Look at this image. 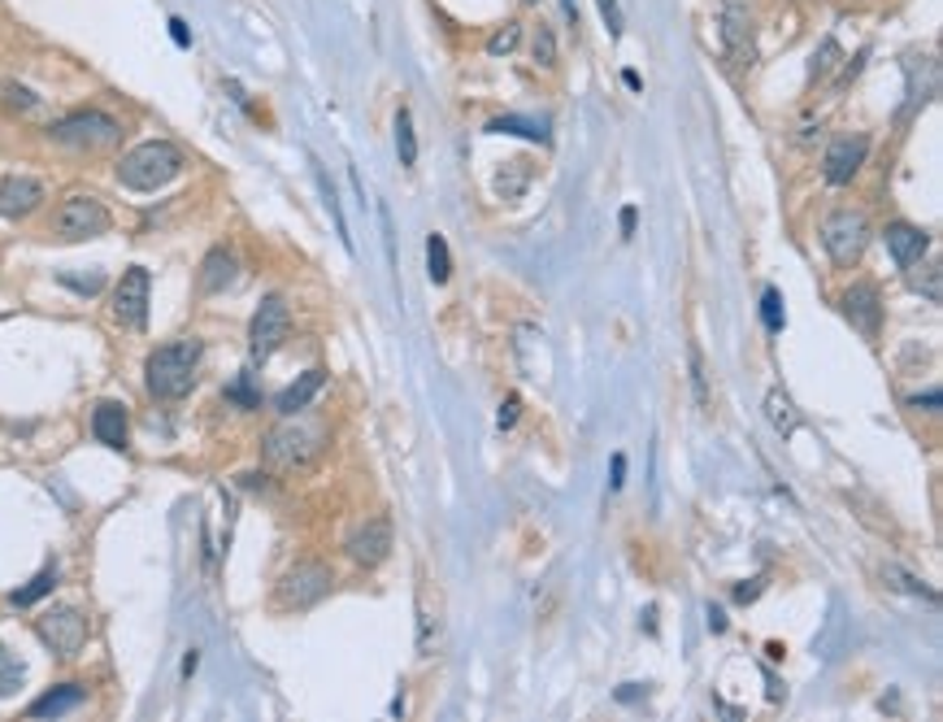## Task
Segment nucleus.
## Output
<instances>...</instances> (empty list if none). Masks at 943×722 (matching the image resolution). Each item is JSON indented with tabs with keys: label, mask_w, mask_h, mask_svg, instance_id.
Listing matches in <instances>:
<instances>
[{
	"label": "nucleus",
	"mask_w": 943,
	"mask_h": 722,
	"mask_svg": "<svg viewBox=\"0 0 943 722\" xmlns=\"http://www.w3.org/2000/svg\"><path fill=\"white\" fill-rule=\"evenodd\" d=\"M596 4H601L605 22H609V35H622V9H618V0H596Z\"/></svg>",
	"instance_id": "nucleus-37"
},
{
	"label": "nucleus",
	"mask_w": 943,
	"mask_h": 722,
	"mask_svg": "<svg viewBox=\"0 0 943 722\" xmlns=\"http://www.w3.org/2000/svg\"><path fill=\"white\" fill-rule=\"evenodd\" d=\"M87 701V693L78 688V684H57V688H48L39 701H31V719H61V714H70V710H78Z\"/></svg>",
	"instance_id": "nucleus-18"
},
{
	"label": "nucleus",
	"mask_w": 943,
	"mask_h": 722,
	"mask_svg": "<svg viewBox=\"0 0 943 722\" xmlns=\"http://www.w3.org/2000/svg\"><path fill=\"white\" fill-rule=\"evenodd\" d=\"M622 483H627V457H622V453H614V479H609V488L618 492Z\"/></svg>",
	"instance_id": "nucleus-41"
},
{
	"label": "nucleus",
	"mask_w": 943,
	"mask_h": 722,
	"mask_svg": "<svg viewBox=\"0 0 943 722\" xmlns=\"http://www.w3.org/2000/svg\"><path fill=\"white\" fill-rule=\"evenodd\" d=\"M170 35H174V44H183V48L192 44V35H188V22H183V17H170Z\"/></svg>",
	"instance_id": "nucleus-42"
},
{
	"label": "nucleus",
	"mask_w": 943,
	"mask_h": 722,
	"mask_svg": "<svg viewBox=\"0 0 943 722\" xmlns=\"http://www.w3.org/2000/svg\"><path fill=\"white\" fill-rule=\"evenodd\" d=\"M426 275H431V284H448V275H452L444 236H426Z\"/></svg>",
	"instance_id": "nucleus-23"
},
{
	"label": "nucleus",
	"mask_w": 943,
	"mask_h": 722,
	"mask_svg": "<svg viewBox=\"0 0 943 722\" xmlns=\"http://www.w3.org/2000/svg\"><path fill=\"white\" fill-rule=\"evenodd\" d=\"M4 105L31 113V109H39V96H35L31 87H22V83H4Z\"/></svg>",
	"instance_id": "nucleus-32"
},
{
	"label": "nucleus",
	"mask_w": 943,
	"mask_h": 722,
	"mask_svg": "<svg viewBox=\"0 0 943 722\" xmlns=\"http://www.w3.org/2000/svg\"><path fill=\"white\" fill-rule=\"evenodd\" d=\"M61 284H65V288H74V292H87V297H92V292H96V288H100L105 279H100V275H87V279H74V275H61Z\"/></svg>",
	"instance_id": "nucleus-38"
},
{
	"label": "nucleus",
	"mask_w": 943,
	"mask_h": 722,
	"mask_svg": "<svg viewBox=\"0 0 943 722\" xmlns=\"http://www.w3.org/2000/svg\"><path fill=\"white\" fill-rule=\"evenodd\" d=\"M227 400H235V405H244V409H253V405H257V392H253V387H249V383L240 378L235 387H227Z\"/></svg>",
	"instance_id": "nucleus-36"
},
{
	"label": "nucleus",
	"mask_w": 943,
	"mask_h": 722,
	"mask_svg": "<svg viewBox=\"0 0 943 722\" xmlns=\"http://www.w3.org/2000/svg\"><path fill=\"white\" fill-rule=\"evenodd\" d=\"M396 153H400V166L418 161V135H413V113L409 109L396 113Z\"/></svg>",
	"instance_id": "nucleus-26"
},
{
	"label": "nucleus",
	"mask_w": 943,
	"mask_h": 722,
	"mask_svg": "<svg viewBox=\"0 0 943 722\" xmlns=\"http://www.w3.org/2000/svg\"><path fill=\"white\" fill-rule=\"evenodd\" d=\"M883 240H887V253L896 257V266H905V270H914L931 249V236L922 227H909V222H892L883 231Z\"/></svg>",
	"instance_id": "nucleus-16"
},
{
	"label": "nucleus",
	"mask_w": 943,
	"mask_h": 722,
	"mask_svg": "<svg viewBox=\"0 0 943 722\" xmlns=\"http://www.w3.org/2000/svg\"><path fill=\"white\" fill-rule=\"evenodd\" d=\"M765 418L774 422L778 435H791V431L800 426V409H796V400H791L783 387H774V392L765 396Z\"/></svg>",
	"instance_id": "nucleus-21"
},
{
	"label": "nucleus",
	"mask_w": 943,
	"mask_h": 722,
	"mask_svg": "<svg viewBox=\"0 0 943 722\" xmlns=\"http://www.w3.org/2000/svg\"><path fill=\"white\" fill-rule=\"evenodd\" d=\"M717 39H722L726 61L752 65V57H757V22H752V9L743 0H722V9H717Z\"/></svg>",
	"instance_id": "nucleus-7"
},
{
	"label": "nucleus",
	"mask_w": 943,
	"mask_h": 722,
	"mask_svg": "<svg viewBox=\"0 0 943 722\" xmlns=\"http://www.w3.org/2000/svg\"><path fill=\"white\" fill-rule=\"evenodd\" d=\"M866 244H870V222H866V214H857V209H835V214H826V222H822V249L831 253L835 266L861 262Z\"/></svg>",
	"instance_id": "nucleus-4"
},
{
	"label": "nucleus",
	"mask_w": 943,
	"mask_h": 722,
	"mask_svg": "<svg viewBox=\"0 0 943 722\" xmlns=\"http://www.w3.org/2000/svg\"><path fill=\"white\" fill-rule=\"evenodd\" d=\"M618 222H622V236H634V222H639L634 205H627V209H622V218H618Z\"/></svg>",
	"instance_id": "nucleus-44"
},
{
	"label": "nucleus",
	"mask_w": 943,
	"mask_h": 722,
	"mask_svg": "<svg viewBox=\"0 0 943 722\" xmlns=\"http://www.w3.org/2000/svg\"><path fill=\"white\" fill-rule=\"evenodd\" d=\"M240 275V262L231 249H214L205 262H201V292H227Z\"/></svg>",
	"instance_id": "nucleus-20"
},
{
	"label": "nucleus",
	"mask_w": 943,
	"mask_h": 722,
	"mask_svg": "<svg viewBox=\"0 0 943 722\" xmlns=\"http://www.w3.org/2000/svg\"><path fill=\"white\" fill-rule=\"evenodd\" d=\"M866 153H870V140H866V135H844V140H835V144L826 148V157H822L826 183H835V188L853 183V175L861 170Z\"/></svg>",
	"instance_id": "nucleus-13"
},
{
	"label": "nucleus",
	"mask_w": 943,
	"mask_h": 722,
	"mask_svg": "<svg viewBox=\"0 0 943 722\" xmlns=\"http://www.w3.org/2000/svg\"><path fill=\"white\" fill-rule=\"evenodd\" d=\"M326 592H330V570H326L322 562H301V566H292V570L279 579L275 601H279L283 610H310Z\"/></svg>",
	"instance_id": "nucleus-9"
},
{
	"label": "nucleus",
	"mask_w": 943,
	"mask_h": 722,
	"mask_svg": "<svg viewBox=\"0 0 943 722\" xmlns=\"http://www.w3.org/2000/svg\"><path fill=\"white\" fill-rule=\"evenodd\" d=\"M196 365H201V340H174V345L153 349V358L144 365V383L157 400H179L192 392Z\"/></svg>",
	"instance_id": "nucleus-2"
},
{
	"label": "nucleus",
	"mask_w": 943,
	"mask_h": 722,
	"mask_svg": "<svg viewBox=\"0 0 943 722\" xmlns=\"http://www.w3.org/2000/svg\"><path fill=\"white\" fill-rule=\"evenodd\" d=\"M561 9H566V17L579 26V4H575V0H561Z\"/></svg>",
	"instance_id": "nucleus-46"
},
{
	"label": "nucleus",
	"mask_w": 943,
	"mask_h": 722,
	"mask_svg": "<svg viewBox=\"0 0 943 722\" xmlns=\"http://www.w3.org/2000/svg\"><path fill=\"white\" fill-rule=\"evenodd\" d=\"M518 39H522V26H518V22H505V26L487 39V52H492V57H505V52L518 48Z\"/></svg>",
	"instance_id": "nucleus-30"
},
{
	"label": "nucleus",
	"mask_w": 943,
	"mask_h": 722,
	"mask_svg": "<svg viewBox=\"0 0 943 722\" xmlns=\"http://www.w3.org/2000/svg\"><path fill=\"white\" fill-rule=\"evenodd\" d=\"M92 435L109 448H126V405L118 400H100L92 413Z\"/></svg>",
	"instance_id": "nucleus-17"
},
{
	"label": "nucleus",
	"mask_w": 943,
	"mask_h": 722,
	"mask_svg": "<svg viewBox=\"0 0 943 722\" xmlns=\"http://www.w3.org/2000/svg\"><path fill=\"white\" fill-rule=\"evenodd\" d=\"M348 557L356 566H383L391 557V522L387 518H370L365 527H356L348 536Z\"/></svg>",
	"instance_id": "nucleus-14"
},
{
	"label": "nucleus",
	"mask_w": 943,
	"mask_h": 722,
	"mask_svg": "<svg viewBox=\"0 0 943 722\" xmlns=\"http://www.w3.org/2000/svg\"><path fill=\"white\" fill-rule=\"evenodd\" d=\"M317 453H322V426H314V422H283L262 440V457L279 470L310 466Z\"/></svg>",
	"instance_id": "nucleus-3"
},
{
	"label": "nucleus",
	"mask_w": 943,
	"mask_h": 722,
	"mask_svg": "<svg viewBox=\"0 0 943 722\" xmlns=\"http://www.w3.org/2000/svg\"><path fill=\"white\" fill-rule=\"evenodd\" d=\"M527 4H540V0H527Z\"/></svg>",
	"instance_id": "nucleus-48"
},
{
	"label": "nucleus",
	"mask_w": 943,
	"mask_h": 722,
	"mask_svg": "<svg viewBox=\"0 0 943 722\" xmlns=\"http://www.w3.org/2000/svg\"><path fill=\"white\" fill-rule=\"evenodd\" d=\"M48 135H52L57 144H70V148H109V144H118L122 127H118L109 113H100V109H78V113H70V118L52 122Z\"/></svg>",
	"instance_id": "nucleus-5"
},
{
	"label": "nucleus",
	"mask_w": 943,
	"mask_h": 722,
	"mask_svg": "<svg viewBox=\"0 0 943 722\" xmlns=\"http://www.w3.org/2000/svg\"><path fill=\"white\" fill-rule=\"evenodd\" d=\"M35 636L52 649V658H74L87 645V618H83L78 605H57V610L39 614Z\"/></svg>",
	"instance_id": "nucleus-8"
},
{
	"label": "nucleus",
	"mask_w": 943,
	"mask_h": 722,
	"mask_svg": "<svg viewBox=\"0 0 943 722\" xmlns=\"http://www.w3.org/2000/svg\"><path fill=\"white\" fill-rule=\"evenodd\" d=\"M183 170V148L170 140H148L118 161V183L131 192H157Z\"/></svg>",
	"instance_id": "nucleus-1"
},
{
	"label": "nucleus",
	"mask_w": 943,
	"mask_h": 722,
	"mask_svg": "<svg viewBox=\"0 0 943 722\" xmlns=\"http://www.w3.org/2000/svg\"><path fill=\"white\" fill-rule=\"evenodd\" d=\"M317 175V188H322V201H326V214L335 218V231H339V240H343V249H352V236H348V222H343V209H339V201H335V188L326 183V175H322V166H314Z\"/></svg>",
	"instance_id": "nucleus-28"
},
{
	"label": "nucleus",
	"mask_w": 943,
	"mask_h": 722,
	"mask_svg": "<svg viewBox=\"0 0 943 722\" xmlns=\"http://www.w3.org/2000/svg\"><path fill=\"white\" fill-rule=\"evenodd\" d=\"M709 627H713V631H726V614H722L717 605H709Z\"/></svg>",
	"instance_id": "nucleus-45"
},
{
	"label": "nucleus",
	"mask_w": 943,
	"mask_h": 722,
	"mask_svg": "<svg viewBox=\"0 0 943 722\" xmlns=\"http://www.w3.org/2000/svg\"><path fill=\"white\" fill-rule=\"evenodd\" d=\"M52 588H57V570H52V566H44V570H39V575H35V579H31L26 588H17V592H13L9 601H13L17 610H26V605H35L39 597H48Z\"/></svg>",
	"instance_id": "nucleus-25"
},
{
	"label": "nucleus",
	"mask_w": 943,
	"mask_h": 722,
	"mask_svg": "<svg viewBox=\"0 0 943 722\" xmlns=\"http://www.w3.org/2000/svg\"><path fill=\"white\" fill-rule=\"evenodd\" d=\"M909 405H914V409H931V413H935V409H940V392H927V396H909Z\"/></svg>",
	"instance_id": "nucleus-43"
},
{
	"label": "nucleus",
	"mask_w": 943,
	"mask_h": 722,
	"mask_svg": "<svg viewBox=\"0 0 943 722\" xmlns=\"http://www.w3.org/2000/svg\"><path fill=\"white\" fill-rule=\"evenodd\" d=\"M322 383H326V374H322V370H305L297 383H288V387L275 396V409H279L283 418H292V413L310 409V400H314L317 392H322Z\"/></svg>",
	"instance_id": "nucleus-19"
},
{
	"label": "nucleus",
	"mask_w": 943,
	"mask_h": 722,
	"mask_svg": "<svg viewBox=\"0 0 943 722\" xmlns=\"http://www.w3.org/2000/svg\"><path fill=\"white\" fill-rule=\"evenodd\" d=\"M22 684H26V666H22V658H17L13 649L0 645V697L22 693Z\"/></svg>",
	"instance_id": "nucleus-24"
},
{
	"label": "nucleus",
	"mask_w": 943,
	"mask_h": 722,
	"mask_svg": "<svg viewBox=\"0 0 943 722\" xmlns=\"http://www.w3.org/2000/svg\"><path fill=\"white\" fill-rule=\"evenodd\" d=\"M531 57H535V65H544V70H553L557 65V35H553V26H535V39H531Z\"/></svg>",
	"instance_id": "nucleus-27"
},
{
	"label": "nucleus",
	"mask_w": 943,
	"mask_h": 722,
	"mask_svg": "<svg viewBox=\"0 0 943 722\" xmlns=\"http://www.w3.org/2000/svg\"><path fill=\"white\" fill-rule=\"evenodd\" d=\"M44 201V183L31 175H9L0 179V218H26Z\"/></svg>",
	"instance_id": "nucleus-15"
},
{
	"label": "nucleus",
	"mask_w": 943,
	"mask_h": 722,
	"mask_svg": "<svg viewBox=\"0 0 943 722\" xmlns=\"http://www.w3.org/2000/svg\"><path fill=\"white\" fill-rule=\"evenodd\" d=\"M418 653H422V658L435 653V618H431L422 605H418Z\"/></svg>",
	"instance_id": "nucleus-33"
},
{
	"label": "nucleus",
	"mask_w": 943,
	"mask_h": 722,
	"mask_svg": "<svg viewBox=\"0 0 943 722\" xmlns=\"http://www.w3.org/2000/svg\"><path fill=\"white\" fill-rule=\"evenodd\" d=\"M109 209L96 201V196H65L61 201V209L52 214V231H57V240H96V236H105L109 231Z\"/></svg>",
	"instance_id": "nucleus-6"
},
{
	"label": "nucleus",
	"mask_w": 943,
	"mask_h": 722,
	"mask_svg": "<svg viewBox=\"0 0 943 722\" xmlns=\"http://www.w3.org/2000/svg\"><path fill=\"white\" fill-rule=\"evenodd\" d=\"M487 131H492V135H527V140H540V144L548 140V127H544V122L513 118V113H509V118H496V122H487Z\"/></svg>",
	"instance_id": "nucleus-22"
},
{
	"label": "nucleus",
	"mask_w": 943,
	"mask_h": 722,
	"mask_svg": "<svg viewBox=\"0 0 943 722\" xmlns=\"http://www.w3.org/2000/svg\"><path fill=\"white\" fill-rule=\"evenodd\" d=\"M844 318L866 336V340H879L883 332V301H879V288L874 284H853L844 292Z\"/></svg>",
	"instance_id": "nucleus-12"
},
{
	"label": "nucleus",
	"mask_w": 943,
	"mask_h": 722,
	"mask_svg": "<svg viewBox=\"0 0 943 722\" xmlns=\"http://www.w3.org/2000/svg\"><path fill=\"white\" fill-rule=\"evenodd\" d=\"M914 284V292H927V301H940V266H927V275H914L909 279Z\"/></svg>",
	"instance_id": "nucleus-34"
},
{
	"label": "nucleus",
	"mask_w": 943,
	"mask_h": 722,
	"mask_svg": "<svg viewBox=\"0 0 943 722\" xmlns=\"http://www.w3.org/2000/svg\"><path fill=\"white\" fill-rule=\"evenodd\" d=\"M288 327H292V314H288V301L283 297H266L253 314V327H249V349H253V361H266L279 353V345L288 340Z\"/></svg>",
	"instance_id": "nucleus-10"
},
{
	"label": "nucleus",
	"mask_w": 943,
	"mask_h": 722,
	"mask_svg": "<svg viewBox=\"0 0 943 722\" xmlns=\"http://www.w3.org/2000/svg\"><path fill=\"white\" fill-rule=\"evenodd\" d=\"M518 409H522V400H518V396H509V400L500 405V418H496V422H500V431H509V426L518 422Z\"/></svg>",
	"instance_id": "nucleus-39"
},
{
	"label": "nucleus",
	"mask_w": 943,
	"mask_h": 722,
	"mask_svg": "<svg viewBox=\"0 0 943 722\" xmlns=\"http://www.w3.org/2000/svg\"><path fill=\"white\" fill-rule=\"evenodd\" d=\"M761 318H765V332H783V297H778V288H765Z\"/></svg>",
	"instance_id": "nucleus-31"
},
{
	"label": "nucleus",
	"mask_w": 943,
	"mask_h": 722,
	"mask_svg": "<svg viewBox=\"0 0 943 722\" xmlns=\"http://www.w3.org/2000/svg\"><path fill=\"white\" fill-rule=\"evenodd\" d=\"M757 597H761V579H752V583H739V588H735V601H739V605H748V601H757Z\"/></svg>",
	"instance_id": "nucleus-40"
},
{
	"label": "nucleus",
	"mask_w": 943,
	"mask_h": 722,
	"mask_svg": "<svg viewBox=\"0 0 943 722\" xmlns=\"http://www.w3.org/2000/svg\"><path fill=\"white\" fill-rule=\"evenodd\" d=\"M687 358H691V383H696V400H700V405H709V387H704V361H700V349L691 345V349H687Z\"/></svg>",
	"instance_id": "nucleus-35"
},
{
	"label": "nucleus",
	"mask_w": 943,
	"mask_h": 722,
	"mask_svg": "<svg viewBox=\"0 0 943 722\" xmlns=\"http://www.w3.org/2000/svg\"><path fill=\"white\" fill-rule=\"evenodd\" d=\"M883 579H892V588H900V592H914V597H927V601H935V588H927L922 579H914L909 570H900V566H887L883 570Z\"/></svg>",
	"instance_id": "nucleus-29"
},
{
	"label": "nucleus",
	"mask_w": 943,
	"mask_h": 722,
	"mask_svg": "<svg viewBox=\"0 0 943 722\" xmlns=\"http://www.w3.org/2000/svg\"><path fill=\"white\" fill-rule=\"evenodd\" d=\"M622 83H627L630 92H639V87H643V83H639V74H634V70H627V74H622Z\"/></svg>",
	"instance_id": "nucleus-47"
},
{
	"label": "nucleus",
	"mask_w": 943,
	"mask_h": 722,
	"mask_svg": "<svg viewBox=\"0 0 943 722\" xmlns=\"http://www.w3.org/2000/svg\"><path fill=\"white\" fill-rule=\"evenodd\" d=\"M148 292H153V275L144 266H131L113 288V318L126 327H144L148 323Z\"/></svg>",
	"instance_id": "nucleus-11"
}]
</instances>
